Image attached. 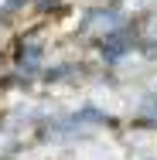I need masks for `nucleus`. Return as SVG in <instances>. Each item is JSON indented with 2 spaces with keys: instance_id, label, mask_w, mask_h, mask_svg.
Listing matches in <instances>:
<instances>
[{
  "instance_id": "obj_1",
  "label": "nucleus",
  "mask_w": 157,
  "mask_h": 160,
  "mask_svg": "<svg viewBox=\"0 0 157 160\" xmlns=\"http://www.w3.org/2000/svg\"><path fill=\"white\" fill-rule=\"evenodd\" d=\"M130 24H133V17L120 7V0H113V3H82L75 10L72 24L65 28V38H72L75 44L92 51L99 41H106L109 34L123 31Z\"/></svg>"
},
{
  "instance_id": "obj_2",
  "label": "nucleus",
  "mask_w": 157,
  "mask_h": 160,
  "mask_svg": "<svg viewBox=\"0 0 157 160\" xmlns=\"http://www.w3.org/2000/svg\"><path fill=\"white\" fill-rule=\"evenodd\" d=\"M75 0H31V21H44V24H55L58 17H65L72 10Z\"/></svg>"
},
{
  "instance_id": "obj_3",
  "label": "nucleus",
  "mask_w": 157,
  "mask_h": 160,
  "mask_svg": "<svg viewBox=\"0 0 157 160\" xmlns=\"http://www.w3.org/2000/svg\"><path fill=\"white\" fill-rule=\"evenodd\" d=\"M137 160H157V157H137Z\"/></svg>"
}]
</instances>
